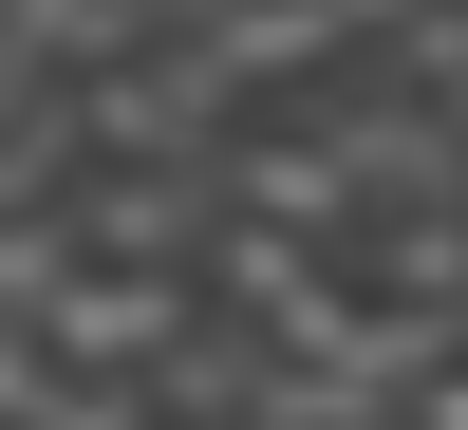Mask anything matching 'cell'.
I'll use <instances>...</instances> for the list:
<instances>
[{"mask_svg": "<svg viewBox=\"0 0 468 430\" xmlns=\"http://www.w3.org/2000/svg\"><path fill=\"white\" fill-rule=\"evenodd\" d=\"M19 430H150V412L112 393V374H37V412H19Z\"/></svg>", "mask_w": 468, "mask_h": 430, "instance_id": "2", "label": "cell"}, {"mask_svg": "<svg viewBox=\"0 0 468 430\" xmlns=\"http://www.w3.org/2000/svg\"><path fill=\"white\" fill-rule=\"evenodd\" d=\"M57 244L94 262V281H207L225 206H207V169H75L57 187Z\"/></svg>", "mask_w": 468, "mask_h": 430, "instance_id": "1", "label": "cell"}]
</instances>
